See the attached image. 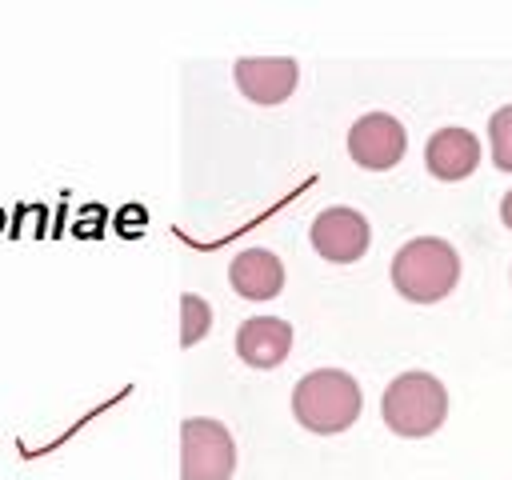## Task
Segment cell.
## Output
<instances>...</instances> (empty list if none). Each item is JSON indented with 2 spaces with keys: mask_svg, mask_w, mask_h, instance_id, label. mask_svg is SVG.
Instances as JSON below:
<instances>
[{
  "mask_svg": "<svg viewBox=\"0 0 512 480\" xmlns=\"http://www.w3.org/2000/svg\"><path fill=\"white\" fill-rule=\"evenodd\" d=\"M424 164L436 180H464L480 164V140L468 128H440L424 144Z\"/></svg>",
  "mask_w": 512,
  "mask_h": 480,
  "instance_id": "obj_9",
  "label": "cell"
},
{
  "mask_svg": "<svg viewBox=\"0 0 512 480\" xmlns=\"http://www.w3.org/2000/svg\"><path fill=\"white\" fill-rule=\"evenodd\" d=\"M0 228H4V216H0Z\"/></svg>",
  "mask_w": 512,
  "mask_h": 480,
  "instance_id": "obj_14",
  "label": "cell"
},
{
  "mask_svg": "<svg viewBox=\"0 0 512 480\" xmlns=\"http://www.w3.org/2000/svg\"><path fill=\"white\" fill-rule=\"evenodd\" d=\"M300 68L288 56L276 60H236V88L256 104H280L296 92Z\"/></svg>",
  "mask_w": 512,
  "mask_h": 480,
  "instance_id": "obj_8",
  "label": "cell"
},
{
  "mask_svg": "<svg viewBox=\"0 0 512 480\" xmlns=\"http://www.w3.org/2000/svg\"><path fill=\"white\" fill-rule=\"evenodd\" d=\"M460 280V256L440 236H416L392 256V284L412 304L444 300Z\"/></svg>",
  "mask_w": 512,
  "mask_h": 480,
  "instance_id": "obj_1",
  "label": "cell"
},
{
  "mask_svg": "<svg viewBox=\"0 0 512 480\" xmlns=\"http://www.w3.org/2000/svg\"><path fill=\"white\" fill-rule=\"evenodd\" d=\"M380 412L396 436H432L448 416V388L432 372H404L384 388Z\"/></svg>",
  "mask_w": 512,
  "mask_h": 480,
  "instance_id": "obj_3",
  "label": "cell"
},
{
  "mask_svg": "<svg viewBox=\"0 0 512 480\" xmlns=\"http://www.w3.org/2000/svg\"><path fill=\"white\" fill-rule=\"evenodd\" d=\"M208 328H212V308H208V300L196 296V292H184V296H180V344L192 348Z\"/></svg>",
  "mask_w": 512,
  "mask_h": 480,
  "instance_id": "obj_11",
  "label": "cell"
},
{
  "mask_svg": "<svg viewBox=\"0 0 512 480\" xmlns=\"http://www.w3.org/2000/svg\"><path fill=\"white\" fill-rule=\"evenodd\" d=\"M488 148H492V164L500 172H512V104L492 112V120H488Z\"/></svg>",
  "mask_w": 512,
  "mask_h": 480,
  "instance_id": "obj_12",
  "label": "cell"
},
{
  "mask_svg": "<svg viewBox=\"0 0 512 480\" xmlns=\"http://www.w3.org/2000/svg\"><path fill=\"white\" fill-rule=\"evenodd\" d=\"M408 148V136H404V124L388 112H368L360 116L352 128H348V156L360 164V168H372V172H384L392 164H400Z\"/></svg>",
  "mask_w": 512,
  "mask_h": 480,
  "instance_id": "obj_5",
  "label": "cell"
},
{
  "mask_svg": "<svg viewBox=\"0 0 512 480\" xmlns=\"http://www.w3.org/2000/svg\"><path fill=\"white\" fill-rule=\"evenodd\" d=\"M236 352L248 368H276L292 352V324L280 316H252L236 328Z\"/></svg>",
  "mask_w": 512,
  "mask_h": 480,
  "instance_id": "obj_7",
  "label": "cell"
},
{
  "mask_svg": "<svg viewBox=\"0 0 512 480\" xmlns=\"http://www.w3.org/2000/svg\"><path fill=\"white\" fill-rule=\"evenodd\" d=\"M232 468L236 444L220 420L192 416L180 424V480H228Z\"/></svg>",
  "mask_w": 512,
  "mask_h": 480,
  "instance_id": "obj_4",
  "label": "cell"
},
{
  "mask_svg": "<svg viewBox=\"0 0 512 480\" xmlns=\"http://www.w3.org/2000/svg\"><path fill=\"white\" fill-rule=\"evenodd\" d=\"M360 384L340 368H316L296 380L292 388V412L308 432L332 436L356 424L360 416Z\"/></svg>",
  "mask_w": 512,
  "mask_h": 480,
  "instance_id": "obj_2",
  "label": "cell"
},
{
  "mask_svg": "<svg viewBox=\"0 0 512 480\" xmlns=\"http://www.w3.org/2000/svg\"><path fill=\"white\" fill-rule=\"evenodd\" d=\"M312 248L332 264H352L368 252V220L356 208H324L312 220Z\"/></svg>",
  "mask_w": 512,
  "mask_h": 480,
  "instance_id": "obj_6",
  "label": "cell"
},
{
  "mask_svg": "<svg viewBox=\"0 0 512 480\" xmlns=\"http://www.w3.org/2000/svg\"><path fill=\"white\" fill-rule=\"evenodd\" d=\"M228 280L244 300H272L284 288V264L268 248H248L232 260Z\"/></svg>",
  "mask_w": 512,
  "mask_h": 480,
  "instance_id": "obj_10",
  "label": "cell"
},
{
  "mask_svg": "<svg viewBox=\"0 0 512 480\" xmlns=\"http://www.w3.org/2000/svg\"><path fill=\"white\" fill-rule=\"evenodd\" d=\"M500 220L512 228V188H508V192H504V200H500Z\"/></svg>",
  "mask_w": 512,
  "mask_h": 480,
  "instance_id": "obj_13",
  "label": "cell"
}]
</instances>
